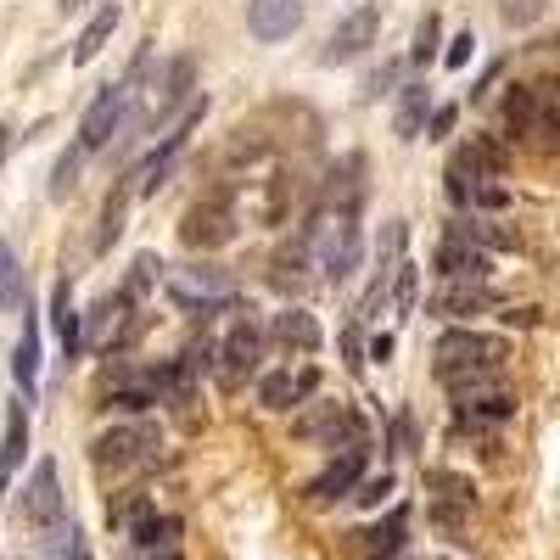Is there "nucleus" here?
I'll use <instances>...</instances> for the list:
<instances>
[{
  "label": "nucleus",
  "mask_w": 560,
  "mask_h": 560,
  "mask_svg": "<svg viewBox=\"0 0 560 560\" xmlns=\"http://www.w3.org/2000/svg\"><path fill=\"white\" fill-rule=\"evenodd\" d=\"M376 34H382V12H376V7H359V12H348V18L331 28V39H325L319 62H325V68L359 62V57L370 51V45H376Z\"/></svg>",
  "instance_id": "423d86ee"
},
{
  "label": "nucleus",
  "mask_w": 560,
  "mask_h": 560,
  "mask_svg": "<svg viewBox=\"0 0 560 560\" xmlns=\"http://www.w3.org/2000/svg\"><path fill=\"white\" fill-rule=\"evenodd\" d=\"M230 292H236V275L219 269V264H185V269H174V298L185 308H197V314H213Z\"/></svg>",
  "instance_id": "39448f33"
},
{
  "label": "nucleus",
  "mask_w": 560,
  "mask_h": 560,
  "mask_svg": "<svg viewBox=\"0 0 560 560\" xmlns=\"http://www.w3.org/2000/svg\"><path fill=\"white\" fill-rule=\"evenodd\" d=\"M152 516H158V510H152V499H147V493H129V499H118V504H113V527H118L124 538H135Z\"/></svg>",
  "instance_id": "bb28decb"
},
{
  "label": "nucleus",
  "mask_w": 560,
  "mask_h": 560,
  "mask_svg": "<svg viewBox=\"0 0 560 560\" xmlns=\"http://www.w3.org/2000/svg\"><path fill=\"white\" fill-rule=\"evenodd\" d=\"M79 163H84V152H79V147H73V152H62V163H57V179H51V197H68V191H73Z\"/></svg>",
  "instance_id": "c9c22d12"
},
{
  "label": "nucleus",
  "mask_w": 560,
  "mask_h": 560,
  "mask_svg": "<svg viewBox=\"0 0 560 560\" xmlns=\"http://www.w3.org/2000/svg\"><path fill=\"white\" fill-rule=\"evenodd\" d=\"M438 34H443V23L427 12V18H420V28H415V51H409V57H415V62H432V57H438Z\"/></svg>",
  "instance_id": "f704fd0d"
},
{
  "label": "nucleus",
  "mask_w": 560,
  "mask_h": 560,
  "mask_svg": "<svg viewBox=\"0 0 560 560\" xmlns=\"http://www.w3.org/2000/svg\"><path fill=\"white\" fill-rule=\"evenodd\" d=\"M158 404H191V364H163L152 376Z\"/></svg>",
  "instance_id": "a878e982"
},
{
  "label": "nucleus",
  "mask_w": 560,
  "mask_h": 560,
  "mask_svg": "<svg viewBox=\"0 0 560 560\" xmlns=\"http://www.w3.org/2000/svg\"><path fill=\"white\" fill-rule=\"evenodd\" d=\"M314 387H319V370H275L258 387V404L264 409H298Z\"/></svg>",
  "instance_id": "2eb2a0df"
},
{
  "label": "nucleus",
  "mask_w": 560,
  "mask_h": 560,
  "mask_svg": "<svg viewBox=\"0 0 560 560\" xmlns=\"http://www.w3.org/2000/svg\"><path fill=\"white\" fill-rule=\"evenodd\" d=\"M28 292H23V264L18 253L7 247V236H0V308H23Z\"/></svg>",
  "instance_id": "393cba45"
},
{
  "label": "nucleus",
  "mask_w": 560,
  "mask_h": 560,
  "mask_svg": "<svg viewBox=\"0 0 560 560\" xmlns=\"http://www.w3.org/2000/svg\"><path fill=\"white\" fill-rule=\"evenodd\" d=\"M398 560H409V555H398Z\"/></svg>",
  "instance_id": "49530a36"
},
{
  "label": "nucleus",
  "mask_w": 560,
  "mask_h": 560,
  "mask_svg": "<svg viewBox=\"0 0 560 560\" xmlns=\"http://www.w3.org/2000/svg\"><path fill=\"white\" fill-rule=\"evenodd\" d=\"M73 560H96V555H90V544H84V533L73 527Z\"/></svg>",
  "instance_id": "37998d69"
},
{
  "label": "nucleus",
  "mask_w": 560,
  "mask_h": 560,
  "mask_svg": "<svg viewBox=\"0 0 560 560\" xmlns=\"http://www.w3.org/2000/svg\"><path fill=\"white\" fill-rule=\"evenodd\" d=\"M124 113H129V84H107L102 96L90 102L84 124H79V152H96V147H107V140L118 135V124H124Z\"/></svg>",
  "instance_id": "0eeeda50"
},
{
  "label": "nucleus",
  "mask_w": 560,
  "mask_h": 560,
  "mask_svg": "<svg viewBox=\"0 0 560 560\" xmlns=\"http://www.w3.org/2000/svg\"><path fill=\"white\" fill-rule=\"evenodd\" d=\"M140 560H179V549H147Z\"/></svg>",
  "instance_id": "a18cd8bd"
},
{
  "label": "nucleus",
  "mask_w": 560,
  "mask_h": 560,
  "mask_svg": "<svg viewBox=\"0 0 560 560\" xmlns=\"http://www.w3.org/2000/svg\"><path fill=\"white\" fill-rule=\"evenodd\" d=\"M102 404L118 409V415H147L158 404V393H152V382H140V376H107Z\"/></svg>",
  "instance_id": "dca6fc26"
},
{
  "label": "nucleus",
  "mask_w": 560,
  "mask_h": 560,
  "mask_svg": "<svg viewBox=\"0 0 560 560\" xmlns=\"http://www.w3.org/2000/svg\"><path fill=\"white\" fill-rule=\"evenodd\" d=\"M364 482V443L359 448H342L325 471L308 482V504H337V499H353V488Z\"/></svg>",
  "instance_id": "6e6552de"
},
{
  "label": "nucleus",
  "mask_w": 560,
  "mask_h": 560,
  "mask_svg": "<svg viewBox=\"0 0 560 560\" xmlns=\"http://www.w3.org/2000/svg\"><path fill=\"white\" fill-rule=\"evenodd\" d=\"M438 269H443V280H471V287H482V275H488V253L477 247V242H465V236H448L438 242Z\"/></svg>",
  "instance_id": "ddd939ff"
},
{
  "label": "nucleus",
  "mask_w": 560,
  "mask_h": 560,
  "mask_svg": "<svg viewBox=\"0 0 560 560\" xmlns=\"http://www.w3.org/2000/svg\"><path fill=\"white\" fill-rule=\"evenodd\" d=\"M7 152H12V124H0V163H7Z\"/></svg>",
  "instance_id": "c03bdc74"
},
{
  "label": "nucleus",
  "mask_w": 560,
  "mask_h": 560,
  "mask_svg": "<svg viewBox=\"0 0 560 560\" xmlns=\"http://www.w3.org/2000/svg\"><path fill=\"white\" fill-rule=\"evenodd\" d=\"M23 516L34 527H51L62 516V477H57V459H39L34 477H28V493H23Z\"/></svg>",
  "instance_id": "9b49d317"
},
{
  "label": "nucleus",
  "mask_w": 560,
  "mask_h": 560,
  "mask_svg": "<svg viewBox=\"0 0 560 560\" xmlns=\"http://www.w3.org/2000/svg\"><path fill=\"white\" fill-rule=\"evenodd\" d=\"M258 359H264V331H258V325H236V331L219 342V376H224V387H242L258 370Z\"/></svg>",
  "instance_id": "1a4fd4ad"
},
{
  "label": "nucleus",
  "mask_w": 560,
  "mask_h": 560,
  "mask_svg": "<svg viewBox=\"0 0 560 560\" xmlns=\"http://www.w3.org/2000/svg\"><path fill=\"white\" fill-rule=\"evenodd\" d=\"M158 269H163V264H158L152 253H140V258L129 264V280H124V292H118V298H124V303H135V298H147V292L158 287Z\"/></svg>",
  "instance_id": "c756f323"
},
{
  "label": "nucleus",
  "mask_w": 560,
  "mask_h": 560,
  "mask_svg": "<svg viewBox=\"0 0 560 560\" xmlns=\"http://www.w3.org/2000/svg\"><path fill=\"white\" fill-rule=\"evenodd\" d=\"M427 129H432V135H448V129H454V107H438V113L427 118Z\"/></svg>",
  "instance_id": "79ce46f5"
},
{
  "label": "nucleus",
  "mask_w": 560,
  "mask_h": 560,
  "mask_svg": "<svg viewBox=\"0 0 560 560\" xmlns=\"http://www.w3.org/2000/svg\"><path fill=\"white\" fill-rule=\"evenodd\" d=\"M23 454H28V415H23V404H12L7 409V438H0V493H7L12 471L23 465Z\"/></svg>",
  "instance_id": "a211bd4d"
},
{
  "label": "nucleus",
  "mask_w": 560,
  "mask_h": 560,
  "mask_svg": "<svg viewBox=\"0 0 560 560\" xmlns=\"http://www.w3.org/2000/svg\"><path fill=\"white\" fill-rule=\"evenodd\" d=\"M415 292H420L415 264H398V275H393V308H398V314H409V308H415Z\"/></svg>",
  "instance_id": "72a5a7b5"
},
{
  "label": "nucleus",
  "mask_w": 560,
  "mask_h": 560,
  "mask_svg": "<svg viewBox=\"0 0 560 560\" xmlns=\"http://www.w3.org/2000/svg\"><path fill=\"white\" fill-rule=\"evenodd\" d=\"M488 308V287H471V280H448V287L432 298V314H482Z\"/></svg>",
  "instance_id": "4be33fe9"
},
{
  "label": "nucleus",
  "mask_w": 560,
  "mask_h": 560,
  "mask_svg": "<svg viewBox=\"0 0 560 560\" xmlns=\"http://www.w3.org/2000/svg\"><path fill=\"white\" fill-rule=\"evenodd\" d=\"M202 118V102L191 107V118H185L168 140H163V147H152L147 158H140L135 163V174H129V191H140V197H158L163 191V185H168V174H174V163L185 158V140H191V124Z\"/></svg>",
  "instance_id": "20e7f679"
},
{
  "label": "nucleus",
  "mask_w": 560,
  "mask_h": 560,
  "mask_svg": "<svg viewBox=\"0 0 560 560\" xmlns=\"http://www.w3.org/2000/svg\"><path fill=\"white\" fill-rule=\"evenodd\" d=\"M471 45H477L471 34H454L448 51H443V62H448V68H465V62H471Z\"/></svg>",
  "instance_id": "4c0bfd02"
},
{
  "label": "nucleus",
  "mask_w": 560,
  "mask_h": 560,
  "mask_svg": "<svg viewBox=\"0 0 560 560\" xmlns=\"http://www.w3.org/2000/svg\"><path fill=\"white\" fill-rule=\"evenodd\" d=\"M342 353H348V364H353V370H364V342H359V325H348V331H342Z\"/></svg>",
  "instance_id": "ea45409f"
},
{
  "label": "nucleus",
  "mask_w": 560,
  "mask_h": 560,
  "mask_svg": "<svg viewBox=\"0 0 560 560\" xmlns=\"http://www.w3.org/2000/svg\"><path fill=\"white\" fill-rule=\"evenodd\" d=\"M113 28H118V7H102L96 18H90V28L79 34V45H73V62L84 68V62H96V51L113 39Z\"/></svg>",
  "instance_id": "5701e85b"
},
{
  "label": "nucleus",
  "mask_w": 560,
  "mask_h": 560,
  "mask_svg": "<svg viewBox=\"0 0 560 560\" xmlns=\"http://www.w3.org/2000/svg\"><path fill=\"white\" fill-rule=\"evenodd\" d=\"M516 415V398H510L504 387H493V393H477V398H459L454 404V427L459 432H482V427H499V420H510Z\"/></svg>",
  "instance_id": "4468645a"
},
{
  "label": "nucleus",
  "mask_w": 560,
  "mask_h": 560,
  "mask_svg": "<svg viewBox=\"0 0 560 560\" xmlns=\"http://www.w3.org/2000/svg\"><path fill=\"white\" fill-rule=\"evenodd\" d=\"M393 448H415V420H409V415L393 420Z\"/></svg>",
  "instance_id": "a19ab883"
},
{
  "label": "nucleus",
  "mask_w": 560,
  "mask_h": 560,
  "mask_svg": "<svg viewBox=\"0 0 560 560\" xmlns=\"http://www.w3.org/2000/svg\"><path fill=\"white\" fill-rule=\"evenodd\" d=\"M398 79H404V62H382L376 73L364 79L359 96H364V102H382V96H393V84H398Z\"/></svg>",
  "instance_id": "473e14b6"
},
{
  "label": "nucleus",
  "mask_w": 560,
  "mask_h": 560,
  "mask_svg": "<svg viewBox=\"0 0 560 560\" xmlns=\"http://www.w3.org/2000/svg\"><path fill=\"white\" fill-rule=\"evenodd\" d=\"M533 118H538L533 90H510V96H504V124L516 129V135H533Z\"/></svg>",
  "instance_id": "7c9ffc66"
},
{
  "label": "nucleus",
  "mask_w": 560,
  "mask_h": 560,
  "mask_svg": "<svg viewBox=\"0 0 560 560\" xmlns=\"http://www.w3.org/2000/svg\"><path fill=\"white\" fill-rule=\"evenodd\" d=\"M124 202H129V179L118 185V191L107 197V208H102V230H96V242H90L96 253H107V247L118 242V230H124Z\"/></svg>",
  "instance_id": "c85d7f7f"
},
{
  "label": "nucleus",
  "mask_w": 560,
  "mask_h": 560,
  "mask_svg": "<svg viewBox=\"0 0 560 560\" xmlns=\"http://www.w3.org/2000/svg\"><path fill=\"white\" fill-rule=\"evenodd\" d=\"M247 28H253V39H264V45L298 34V28H303V0H253V7H247Z\"/></svg>",
  "instance_id": "f8f14e48"
},
{
  "label": "nucleus",
  "mask_w": 560,
  "mask_h": 560,
  "mask_svg": "<svg viewBox=\"0 0 560 560\" xmlns=\"http://www.w3.org/2000/svg\"><path fill=\"white\" fill-rule=\"evenodd\" d=\"M51 325H57V337H62V359H79L84 337H79V314H73L68 280H57V292H51Z\"/></svg>",
  "instance_id": "412c9836"
},
{
  "label": "nucleus",
  "mask_w": 560,
  "mask_h": 560,
  "mask_svg": "<svg viewBox=\"0 0 560 560\" xmlns=\"http://www.w3.org/2000/svg\"><path fill=\"white\" fill-rule=\"evenodd\" d=\"M432 359H438V382L482 376V370H493V376H499V364L510 359V342H504V337H488V331H465V325H454V331L438 337Z\"/></svg>",
  "instance_id": "f03ea898"
},
{
  "label": "nucleus",
  "mask_w": 560,
  "mask_h": 560,
  "mask_svg": "<svg viewBox=\"0 0 560 560\" xmlns=\"http://www.w3.org/2000/svg\"><path fill=\"white\" fill-rule=\"evenodd\" d=\"M387 493H393V477H370V482L353 488V504H359V510H376Z\"/></svg>",
  "instance_id": "e433bc0d"
},
{
  "label": "nucleus",
  "mask_w": 560,
  "mask_h": 560,
  "mask_svg": "<svg viewBox=\"0 0 560 560\" xmlns=\"http://www.w3.org/2000/svg\"><path fill=\"white\" fill-rule=\"evenodd\" d=\"M538 12H544V0H510V7H504V18H510V23H533Z\"/></svg>",
  "instance_id": "58836bf2"
},
{
  "label": "nucleus",
  "mask_w": 560,
  "mask_h": 560,
  "mask_svg": "<svg viewBox=\"0 0 560 560\" xmlns=\"http://www.w3.org/2000/svg\"><path fill=\"white\" fill-rule=\"evenodd\" d=\"M158 448H163V438L152 427H140V420H129V427H113V432H102L96 443H90V465H102V471H129V465H147Z\"/></svg>",
  "instance_id": "7ed1b4c3"
},
{
  "label": "nucleus",
  "mask_w": 560,
  "mask_h": 560,
  "mask_svg": "<svg viewBox=\"0 0 560 560\" xmlns=\"http://www.w3.org/2000/svg\"><path fill=\"white\" fill-rule=\"evenodd\" d=\"M303 264H308V247H292V253H280V258L269 264V280H275V287H287V292H298V287H303V275H298Z\"/></svg>",
  "instance_id": "2f4dec72"
},
{
  "label": "nucleus",
  "mask_w": 560,
  "mask_h": 560,
  "mask_svg": "<svg viewBox=\"0 0 560 560\" xmlns=\"http://www.w3.org/2000/svg\"><path fill=\"white\" fill-rule=\"evenodd\" d=\"M404 538H409V510H393L387 522H376L364 533V555L370 560H398L404 555Z\"/></svg>",
  "instance_id": "aec40b11"
},
{
  "label": "nucleus",
  "mask_w": 560,
  "mask_h": 560,
  "mask_svg": "<svg viewBox=\"0 0 560 560\" xmlns=\"http://www.w3.org/2000/svg\"><path fill=\"white\" fill-rule=\"evenodd\" d=\"M179 533H185L179 516H152L147 527L135 533V544H140V555H147V549H179Z\"/></svg>",
  "instance_id": "cd10ccee"
},
{
  "label": "nucleus",
  "mask_w": 560,
  "mask_h": 560,
  "mask_svg": "<svg viewBox=\"0 0 560 560\" xmlns=\"http://www.w3.org/2000/svg\"><path fill=\"white\" fill-rule=\"evenodd\" d=\"M230 236H236V219H230L224 202H197L191 213L179 219V242L185 247H224Z\"/></svg>",
  "instance_id": "9d476101"
},
{
  "label": "nucleus",
  "mask_w": 560,
  "mask_h": 560,
  "mask_svg": "<svg viewBox=\"0 0 560 560\" xmlns=\"http://www.w3.org/2000/svg\"><path fill=\"white\" fill-rule=\"evenodd\" d=\"M303 247H308V258L325 269V280H331V287H342V280L359 269V253H364V242H359V224H353V208L325 202V208L308 219V236H303Z\"/></svg>",
  "instance_id": "f257e3e1"
},
{
  "label": "nucleus",
  "mask_w": 560,
  "mask_h": 560,
  "mask_svg": "<svg viewBox=\"0 0 560 560\" xmlns=\"http://www.w3.org/2000/svg\"><path fill=\"white\" fill-rule=\"evenodd\" d=\"M427 118H432V90H427V84H404V90H398L393 129H398L404 140H415L420 129H427Z\"/></svg>",
  "instance_id": "6ab92c4d"
},
{
  "label": "nucleus",
  "mask_w": 560,
  "mask_h": 560,
  "mask_svg": "<svg viewBox=\"0 0 560 560\" xmlns=\"http://www.w3.org/2000/svg\"><path fill=\"white\" fill-rule=\"evenodd\" d=\"M269 337H275L280 348L308 353V348H319V319L303 314V308H287V314H275V319H269Z\"/></svg>",
  "instance_id": "f3484780"
},
{
  "label": "nucleus",
  "mask_w": 560,
  "mask_h": 560,
  "mask_svg": "<svg viewBox=\"0 0 560 560\" xmlns=\"http://www.w3.org/2000/svg\"><path fill=\"white\" fill-rule=\"evenodd\" d=\"M12 376H18L23 387L39 382V319H34V314L23 319V342H18V353H12Z\"/></svg>",
  "instance_id": "b1692460"
}]
</instances>
